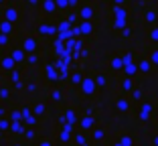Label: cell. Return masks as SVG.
<instances>
[{
  "instance_id": "6da1fadb",
  "label": "cell",
  "mask_w": 158,
  "mask_h": 146,
  "mask_svg": "<svg viewBox=\"0 0 158 146\" xmlns=\"http://www.w3.org/2000/svg\"><path fill=\"white\" fill-rule=\"evenodd\" d=\"M150 112H152V106L146 104L144 108H142V112H140V120H148L150 118Z\"/></svg>"
},
{
  "instance_id": "7a4b0ae2",
  "label": "cell",
  "mask_w": 158,
  "mask_h": 146,
  "mask_svg": "<svg viewBox=\"0 0 158 146\" xmlns=\"http://www.w3.org/2000/svg\"><path fill=\"white\" fill-rule=\"evenodd\" d=\"M120 144L122 146H132V138L130 136H122L120 138Z\"/></svg>"
},
{
  "instance_id": "3957f363",
  "label": "cell",
  "mask_w": 158,
  "mask_h": 146,
  "mask_svg": "<svg viewBox=\"0 0 158 146\" xmlns=\"http://www.w3.org/2000/svg\"><path fill=\"white\" fill-rule=\"evenodd\" d=\"M91 124H93V120H91V118L87 116V118H83V122H81V126H83V128H91Z\"/></svg>"
},
{
  "instance_id": "277c9868",
  "label": "cell",
  "mask_w": 158,
  "mask_h": 146,
  "mask_svg": "<svg viewBox=\"0 0 158 146\" xmlns=\"http://www.w3.org/2000/svg\"><path fill=\"white\" fill-rule=\"evenodd\" d=\"M118 108H120L122 112H126V110H128V104H126L124 99H120V102H118Z\"/></svg>"
},
{
  "instance_id": "5b68a950",
  "label": "cell",
  "mask_w": 158,
  "mask_h": 146,
  "mask_svg": "<svg viewBox=\"0 0 158 146\" xmlns=\"http://www.w3.org/2000/svg\"><path fill=\"white\" fill-rule=\"evenodd\" d=\"M85 91H87V94H91V91H93V85L91 83H85Z\"/></svg>"
},
{
  "instance_id": "8992f818",
  "label": "cell",
  "mask_w": 158,
  "mask_h": 146,
  "mask_svg": "<svg viewBox=\"0 0 158 146\" xmlns=\"http://www.w3.org/2000/svg\"><path fill=\"white\" fill-rule=\"evenodd\" d=\"M93 136H95V138H98V140H102V138H103V132H102V130H98V132H95V134H93Z\"/></svg>"
},
{
  "instance_id": "52a82bcc",
  "label": "cell",
  "mask_w": 158,
  "mask_h": 146,
  "mask_svg": "<svg viewBox=\"0 0 158 146\" xmlns=\"http://www.w3.org/2000/svg\"><path fill=\"white\" fill-rule=\"evenodd\" d=\"M154 144H156V146H158V136H154Z\"/></svg>"
},
{
  "instance_id": "ba28073f",
  "label": "cell",
  "mask_w": 158,
  "mask_h": 146,
  "mask_svg": "<svg viewBox=\"0 0 158 146\" xmlns=\"http://www.w3.org/2000/svg\"><path fill=\"white\" fill-rule=\"evenodd\" d=\"M116 146H122V144H120V142H118V144H116Z\"/></svg>"
}]
</instances>
